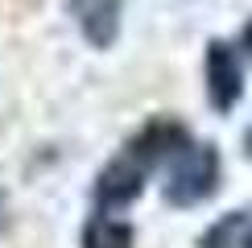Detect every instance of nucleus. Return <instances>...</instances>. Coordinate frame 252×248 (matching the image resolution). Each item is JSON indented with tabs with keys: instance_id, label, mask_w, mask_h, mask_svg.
<instances>
[{
	"instance_id": "f257e3e1",
	"label": "nucleus",
	"mask_w": 252,
	"mask_h": 248,
	"mask_svg": "<svg viewBox=\"0 0 252 248\" xmlns=\"http://www.w3.org/2000/svg\"><path fill=\"white\" fill-rule=\"evenodd\" d=\"M190 141V132L178 120H149L124 149L99 170L95 178V211H124L136 194L145 190V178L165 165L182 145Z\"/></svg>"
},
{
	"instance_id": "f03ea898",
	"label": "nucleus",
	"mask_w": 252,
	"mask_h": 248,
	"mask_svg": "<svg viewBox=\"0 0 252 248\" xmlns=\"http://www.w3.org/2000/svg\"><path fill=\"white\" fill-rule=\"evenodd\" d=\"M219 186V153L215 145L207 141H186L182 149L165 161V182H161V194L165 203L174 207H194L203 199H211Z\"/></svg>"
},
{
	"instance_id": "7ed1b4c3",
	"label": "nucleus",
	"mask_w": 252,
	"mask_h": 248,
	"mask_svg": "<svg viewBox=\"0 0 252 248\" xmlns=\"http://www.w3.org/2000/svg\"><path fill=\"white\" fill-rule=\"evenodd\" d=\"M240 91H244V70L240 58L227 41H211L207 46V99L215 112H232Z\"/></svg>"
},
{
	"instance_id": "20e7f679",
	"label": "nucleus",
	"mask_w": 252,
	"mask_h": 248,
	"mask_svg": "<svg viewBox=\"0 0 252 248\" xmlns=\"http://www.w3.org/2000/svg\"><path fill=\"white\" fill-rule=\"evenodd\" d=\"M70 13H75L83 37L95 50H108L120 33V0H70Z\"/></svg>"
},
{
	"instance_id": "39448f33",
	"label": "nucleus",
	"mask_w": 252,
	"mask_h": 248,
	"mask_svg": "<svg viewBox=\"0 0 252 248\" xmlns=\"http://www.w3.org/2000/svg\"><path fill=\"white\" fill-rule=\"evenodd\" d=\"M83 248H132V227L112 211H95L83 227Z\"/></svg>"
},
{
	"instance_id": "423d86ee",
	"label": "nucleus",
	"mask_w": 252,
	"mask_h": 248,
	"mask_svg": "<svg viewBox=\"0 0 252 248\" xmlns=\"http://www.w3.org/2000/svg\"><path fill=\"white\" fill-rule=\"evenodd\" d=\"M248 227H252V211H232V215H223L219 223L207 227L203 240H198V248H240Z\"/></svg>"
},
{
	"instance_id": "0eeeda50",
	"label": "nucleus",
	"mask_w": 252,
	"mask_h": 248,
	"mask_svg": "<svg viewBox=\"0 0 252 248\" xmlns=\"http://www.w3.org/2000/svg\"><path fill=\"white\" fill-rule=\"evenodd\" d=\"M244 50H248V58H252V21L244 25Z\"/></svg>"
},
{
	"instance_id": "6e6552de",
	"label": "nucleus",
	"mask_w": 252,
	"mask_h": 248,
	"mask_svg": "<svg viewBox=\"0 0 252 248\" xmlns=\"http://www.w3.org/2000/svg\"><path fill=\"white\" fill-rule=\"evenodd\" d=\"M244 149H248V157H252V128L244 132Z\"/></svg>"
},
{
	"instance_id": "1a4fd4ad",
	"label": "nucleus",
	"mask_w": 252,
	"mask_h": 248,
	"mask_svg": "<svg viewBox=\"0 0 252 248\" xmlns=\"http://www.w3.org/2000/svg\"><path fill=\"white\" fill-rule=\"evenodd\" d=\"M240 248H252V227H248V232H244V244H240Z\"/></svg>"
}]
</instances>
